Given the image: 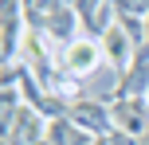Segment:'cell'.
<instances>
[{"label":"cell","instance_id":"6da1fadb","mask_svg":"<svg viewBox=\"0 0 149 145\" xmlns=\"http://www.w3.org/2000/svg\"><path fill=\"white\" fill-rule=\"evenodd\" d=\"M110 122H114V133H126L130 137H141V133L149 130V110L141 98H122L118 106L110 110Z\"/></svg>","mask_w":149,"mask_h":145},{"label":"cell","instance_id":"7a4b0ae2","mask_svg":"<svg viewBox=\"0 0 149 145\" xmlns=\"http://www.w3.org/2000/svg\"><path fill=\"white\" fill-rule=\"evenodd\" d=\"M134 47H137V43H134V35H130L122 24H114V28L102 35V55L110 59V67H114V71H126L130 63H134Z\"/></svg>","mask_w":149,"mask_h":145},{"label":"cell","instance_id":"3957f363","mask_svg":"<svg viewBox=\"0 0 149 145\" xmlns=\"http://www.w3.org/2000/svg\"><path fill=\"white\" fill-rule=\"evenodd\" d=\"M47 137H51V145H90L86 130H79V126L67 122V118H55V122L47 126Z\"/></svg>","mask_w":149,"mask_h":145},{"label":"cell","instance_id":"277c9868","mask_svg":"<svg viewBox=\"0 0 149 145\" xmlns=\"http://www.w3.org/2000/svg\"><path fill=\"white\" fill-rule=\"evenodd\" d=\"M71 122H79V126H86V130H110V114H106V110H98L94 102H74V110H71Z\"/></svg>","mask_w":149,"mask_h":145}]
</instances>
